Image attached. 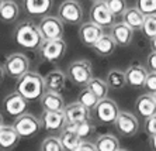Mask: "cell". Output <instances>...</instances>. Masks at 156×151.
Segmentation results:
<instances>
[{
  "label": "cell",
  "instance_id": "obj_34",
  "mask_svg": "<svg viewBox=\"0 0 156 151\" xmlns=\"http://www.w3.org/2000/svg\"><path fill=\"white\" fill-rule=\"evenodd\" d=\"M107 7L113 13L114 17H121L124 11L127 10V0H104Z\"/></svg>",
  "mask_w": 156,
  "mask_h": 151
},
{
  "label": "cell",
  "instance_id": "obj_9",
  "mask_svg": "<svg viewBox=\"0 0 156 151\" xmlns=\"http://www.w3.org/2000/svg\"><path fill=\"white\" fill-rule=\"evenodd\" d=\"M93 112L96 113V117L104 124H114L118 114H120L118 105L115 103V100L110 99V98H104V99L98 100Z\"/></svg>",
  "mask_w": 156,
  "mask_h": 151
},
{
  "label": "cell",
  "instance_id": "obj_21",
  "mask_svg": "<svg viewBox=\"0 0 156 151\" xmlns=\"http://www.w3.org/2000/svg\"><path fill=\"white\" fill-rule=\"evenodd\" d=\"M44 81H45V89H47V90L61 93L62 89H65V86H66L68 76H66V74L63 71L54 69V71H49V72L44 76Z\"/></svg>",
  "mask_w": 156,
  "mask_h": 151
},
{
  "label": "cell",
  "instance_id": "obj_11",
  "mask_svg": "<svg viewBox=\"0 0 156 151\" xmlns=\"http://www.w3.org/2000/svg\"><path fill=\"white\" fill-rule=\"evenodd\" d=\"M114 19L115 17L107 7L104 0L94 2L90 7V21L96 23L97 26L103 27V28H110L114 24Z\"/></svg>",
  "mask_w": 156,
  "mask_h": 151
},
{
  "label": "cell",
  "instance_id": "obj_3",
  "mask_svg": "<svg viewBox=\"0 0 156 151\" xmlns=\"http://www.w3.org/2000/svg\"><path fill=\"white\" fill-rule=\"evenodd\" d=\"M66 76L76 86H86L93 78V68L89 59H76L68 65Z\"/></svg>",
  "mask_w": 156,
  "mask_h": 151
},
{
  "label": "cell",
  "instance_id": "obj_22",
  "mask_svg": "<svg viewBox=\"0 0 156 151\" xmlns=\"http://www.w3.org/2000/svg\"><path fill=\"white\" fill-rule=\"evenodd\" d=\"M40 102L44 110H51V112L63 110L66 106L65 100H63L61 93L52 92V90H45V93L41 96Z\"/></svg>",
  "mask_w": 156,
  "mask_h": 151
},
{
  "label": "cell",
  "instance_id": "obj_29",
  "mask_svg": "<svg viewBox=\"0 0 156 151\" xmlns=\"http://www.w3.org/2000/svg\"><path fill=\"white\" fill-rule=\"evenodd\" d=\"M86 88H89L91 90V92L94 93L96 96H97V99H104V98H107V95H108V85H107V82L104 81V79H100V78H91L90 81H89V83L86 85Z\"/></svg>",
  "mask_w": 156,
  "mask_h": 151
},
{
  "label": "cell",
  "instance_id": "obj_27",
  "mask_svg": "<svg viewBox=\"0 0 156 151\" xmlns=\"http://www.w3.org/2000/svg\"><path fill=\"white\" fill-rule=\"evenodd\" d=\"M94 145L97 151H117L120 148V141L113 134H100L94 140Z\"/></svg>",
  "mask_w": 156,
  "mask_h": 151
},
{
  "label": "cell",
  "instance_id": "obj_10",
  "mask_svg": "<svg viewBox=\"0 0 156 151\" xmlns=\"http://www.w3.org/2000/svg\"><path fill=\"white\" fill-rule=\"evenodd\" d=\"M41 124H42V129L45 131L52 133V134H59L62 131V129L68 124L65 112L44 110L42 114H41Z\"/></svg>",
  "mask_w": 156,
  "mask_h": 151
},
{
  "label": "cell",
  "instance_id": "obj_25",
  "mask_svg": "<svg viewBox=\"0 0 156 151\" xmlns=\"http://www.w3.org/2000/svg\"><path fill=\"white\" fill-rule=\"evenodd\" d=\"M93 51L100 57H108L111 54H114L117 48V44L114 38L110 35V34H103L101 37L96 41V44L93 45Z\"/></svg>",
  "mask_w": 156,
  "mask_h": 151
},
{
  "label": "cell",
  "instance_id": "obj_46",
  "mask_svg": "<svg viewBox=\"0 0 156 151\" xmlns=\"http://www.w3.org/2000/svg\"><path fill=\"white\" fill-rule=\"evenodd\" d=\"M153 98H155V102H156V93H155V95H153Z\"/></svg>",
  "mask_w": 156,
  "mask_h": 151
},
{
  "label": "cell",
  "instance_id": "obj_33",
  "mask_svg": "<svg viewBox=\"0 0 156 151\" xmlns=\"http://www.w3.org/2000/svg\"><path fill=\"white\" fill-rule=\"evenodd\" d=\"M41 151H65V150L62 147L59 137L49 136L42 140V143H41Z\"/></svg>",
  "mask_w": 156,
  "mask_h": 151
},
{
  "label": "cell",
  "instance_id": "obj_43",
  "mask_svg": "<svg viewBox=\"0 0 156 151\" xmlns=\"http://www.w3.org/2000/svg\"><path fill=\"white\" fill-rule=\"evenodd\" d=\"M3 123H4V119H3V114L0 113V127L3 126Z\"/></svg>",
  "mask_w": 156,
  "mask_h": 151
},
{
  "label": "cell",
  "instance_id": "obj_4",
  "mask_svg": "<svg viewBox=\"0 0 156 151\" xmlns=\"http://www.w3.org/2000/svg\"><path fill=\"white\" fill-rule=\"evenodd\" d=\"M13 127L16 129V131L18 133V136L21 138H31V137H35L40 133V130L42 129V124H41V119L26 112L21 116L16 117Z\"/></svg>",
  "mask_w": 156,
  "mask_h": 151
},
{
  "label": "cell",
  "instance_id": "obj_12",
  "mask_svg": "<svg viewBox=\"0 0 156 151\" xmlns=\"http://www.w3.org/2000/svg\"><path fill=\"white\" fill-rule=\"evenodd\" d=\"M114 126H115L117 131L124 137L135 136L139 130L138 117L134 113H131V112H120Z\"/></svg>",
  "mask_w": 156,
  "mask_h": 151
},
{
  "label": "cell",
  "instance_id": "obj_13",
  "mask_svg": "<svg viewBox=\"0 0 156 151\" xmlns=\"http://www.w3.org/2000/svg\"><path fill=\"white\" fill-rule=\"evenodd\" d=\"M27 109H28V100L23 98L18 92L9 93L3 99V110L11 117L21 116L27 112Z\"/></svg>",
  "mask_w": 156,
  "mask_h": 151
},
{
  "label": "cell",
  "instance_id": "obj_2",
  "mask_svg": "<svg viewBox=\"0 0 156 151\" xmlns=\"http://www.w3.org/2000/svg\"><path fill=\"white\" fill-rule=\"evenodd\" d=\"M13 38H14L16 44L18 47L28 50V51L40 50V47L44 42V38L40 33L38 26H35L33 21H28V20L18 23L16 26L14 33H13Z\"/></svg>",
  "mask_w": 156,
  "mask_h": 151
},
{
  "label": "cell",
  "instance_id": "obj_23",
  "mask_svg": "<svg viewBox=\"0 0 156 151\" xmlns=\"http://www.w3.org/2000/svg\"><path fill=\"white\" fill-rule=\"evenodd\" d=\"M21 137L13 127V124H3L0 127V148L3 150H13L18 144Z\"/></svg>",
  "mask_w": 156,
  "mask_h": 151
},
{
  "label": "cell",
  "instance_id": "obj_15",
  "mask_svg": "<svg viewBox=\"0 0 156 151\" xmlns=\"http://www.w3.org/2000/svg\"><path fill=\"white\" fill-rule=\"evenodd\" d=\"M134 30L128 27L124 21L114 23L110 27V35L114 38L115 44L120 47H128L134 40Z\"/></svg>",
  "mask_w": 156,
  "mask_h": 151
},
{
  "label": "cell",
  "instance_id": "obj_1",
  "mask_svg": "<svg viewBox=\"0 0 156 151\" xmlns=\"http://www.w3.org/2000/svg\"><path fill=\"white\" fill-rule=\"evenodd\" d=\"M45 81L44 76L35 71H28L23 76L17 78L16 82V92H18L28 102L40 100L45 93Z\"/></svg>",
  "mask_w": 156,
  "mask_h": 151
},
{
  "label": "cell",
  "instance_id": "obj_14",
  "mask_svg": "<svg viewBox=\"0 0 156 151\" xmlns=\"http://www.w3.org/2000/svg\"><path fill=\"white\" fill-rule=\"evenodd\" d=\"M103 27L97 26L96 23L93 21H86V23H82L79 27V40L82 41V44L86 45V47H93L96 44V41L98 38L101 37L104 31H103Z\"/></svg>",
  "mask_w": 156,
  "mask_h": 151
},
{
  "label": "cell",
  "instance_id": "obj_47",
  "mask_svg": "<svg viewBox=\"0 0 156 151\" xmlns=\"http://www.w3.org/2000/svg\"><path fill=\"white\" fill-rule=\"evenodd\" d=\"M91 2H93V3H94V2H98V0H91Z\"/></svg>",
  "mask_w": 156,
  "mask_h": 151
},
{
  "label": "cell",
  "instance_id": "obj_17",
  "mask_svg": "<svg viewBox=\"0 0 156 151\" xmlns=\"http://www.w3.org/2000/svg\"><path fill=\"white\" fill-rule=\"evenodd\" d=\"M63 112H65L68 123H79L87 120V119H91V110L83 106L82 103H79L77 100L73 103L66 105Z\"/></svg>",
  "mask_w": 156,
  "mask_h": 151
},
{
  "label": "cell",
  "instance_id": "obj_30",
  "mask_svg": "<svg viewBox=\"0 0 156 151\" xmlns=\"http://www.w3.org/2000/svg\"><path fill=\"white\" fill-rule=\"evenodd\" d=\"M77 102L82 103L83 106H86L87 109L93 110V109L96 107V105H97L98 99H97V96L91 92L90 89L84 88V89H82V90L79 92V95H77Z\"/></svg>",
  "mask_w": 156,
  "mask_h": 151
},
{
  "label": "cell",
  "instance_id": "obj_39",
  "mask_svg": "<svg viewBox=\"0 0 156 151\" xmlns=\"http://www.w3.org/2000/svg\"><path fill=\"white\" fill-rule=\"evenodd\" d=\"M73 151H97V150H96L94 143H90V141H84L83 140Z\"/></svg>",
  "mask_w": 156,
  "mask_h": 151
},
{
  "label": "cell",
  "instance_id": "obj_41",
  "mask_svg": "<svg viewBox=\"0 0 156 151\" xmlns=\"http://www.w3.org/2000/svg\"><path fill=\"white\" fill-rule=\"evenodd\" d=\"M4 75H6V72H4V68H3V65H0V83L3 82Z\"/></svg>",
  "mask_w": 156,
  "mask_h": 151
},
{
  "label": "cell",
  "instance_id": "obj_20",
  "mask_svg": "<svg viewBox=\"0 0 156 151\" xmlns=\"http://www.w3.org/2000/svg\"><path fill=\"white\" fill-rule=\"evenodd\" d=\"M135 112L139 117L148 119L156 113V102L152 93H144L135 102Z\"/></svg>",
  "mask_w": 156,
  "mask_h": 151
},
{
  "label": "cell",
  "instance_id": "obj_24",
  "mask_svg": "<svg viewBox=\"0 0 156 151\" xmlns=\"http://www.w3.org/2000/svg\"><path fill=\"white\" fill-rule=\"evenodd\" d=\"M121 17H122V21L134 31H139L144 26V21H145V14H142L135 6L134 7H127V10L124 11V14Z\"/></svg>",
  "mask_w": 156,
  "mask_h": 151
},
{
  "label": "cell",
  "instance_id": "obj_26",
  "mask_svg": "<svg viewBox=\"0 0 156 151\" xmlns=\"http://www.w3.org/2000/svg\"><path fill=\"white\" fill-rule=\"evenodd\" d=\"M18 14H20V7L14 0H4L0 9V21L7 24L14 23L18 19Z\"/></svg>",
  "mask_w": 156,
  "mask_h": 151
},
{
  "label": "cell",
  "instance_id": "obj_16",
  "mask_svg": "<svg viewBox=\"0 0 156 151\" xmlns=\"http://www.w3.org/2000/svg\"><path fill=\"white\" fill-rule=\"evenodd\" d=\"M149 71L146 69L145 65L141 64H132L125 71V79H127V85L131 88H144L145 85V79L148 76Z\"/></svg>",
  "mask_w": 156,
  "mask_h": 151
},
{
  "label": "cell",
  "instance_id": "obj_37",
  "mask_svg": "<svg viewBox=\"0 0 156 151\" xmlns=\"http://www.w3.org/2000/svg\"><path fill=\"white\" fill-rule=\"evenodd\" d=\"M144 130L148 136H153L156 134V113L151 117L145 119V126H144Z\"/></svg>",
  "mask_w": 156,
  "mask_h": 151
},
{
  "label": "cell",
  "instance_id": "obj_7",
  "mask_svg": "<svg viewBox=\"0 0 156 151\" xmlns=\"http://www.w3.org/2000/svg\"><path fill=\"white\" fill-rule=\"evenodd\" d=\"M68 50V44L63 38H58V40H45L42 45L40 47V52L44 61H47L49 64L59 62L66 54Z\"/></svg>",
  "mask_w": 156,
  "mask_h": 151
},
{
  "label": "cell",
  "instance_id": "obj_6",
  "mask_svg": "<svg viewBox=\"0 0 156 151\" xmlns=\"http://www.w3.org/2000/svg\"><path fill=\"white\" fill-rule=\"evenodd\" d=\"M58 17L63 24H80L83 20V7L77 0H63L58 7Z\"/></svg>",
  "mask_w": 156,
  "mask_h": 151
},
{
  "label": "cell",
  "instance_id": "obj_42",
  "mask_svg": "<svg viewBox=\"0 0 156 151\" xmlns=\"http://www.w3.org/2000/svg\"><path fill=\"white\" fill-rule=\"evenodd\" d=\"M151 50L156 52V37H153L152 40H151Z\"/></svg>",
  "mask_w": 156,
  "mask_h": 151
},
{
  "label": "cell",
  "instance_id": "obj_36",
  "mask_svg": "<svg viewBox=\"0 0 156 151\" xmlns=\"http://www.w3.org/2000/svg\"><path fill=\"white\" fill-rule=\"evenodd\" d=\"M145 90L148 93H156V72H148V76L145 79V85H144Z\"/></svg>",
  "mask_w": 156,
  "mask_h": 151
},
{
  "label": "cell",
  "instance_id": "obj_45",
  "mask_svg": "<svg viewBox=\"0 0 156 151\" xmlns=\"http://www.w3.org/2000/svg\"><path fill=\"white\" fill-rule=\"evenodd\" d=\"M3 2H4V0H0V9H2V4H3Z\"/></svg>",
  "mask_w": 156,
  "mask_h": 151
},
{
  "label": "cell",
  "instance_id": "obj_28",
  "mask_svg": "<svg viewBox=\"0 0 156 151\" xmlns=\"http://www.w3.org/2000/svg\"><path fill=\"white\" fill-rule=\"evenodd\" d=\"M105 82L110 89L113 90H120L127 85V79H125V72L120 69H111L105 76Z\"/></svg>",
  "mask_w": 156,
  "mask_h": 151
},
{
  "label": "cell",
  "instance_id": "obj_5",
  "mask_svg": "<svg viewBox=\"0 0 156 151\" xmlns=\"http://www.w3.org/2000/svg\"><path fill=\"white\" fill-rule=\"evenodd\" d=\"M3 68L6 75L17 79L30 71V58L23 52H13L4 59Z\"/></svg>",
  "mask_w": 156,
  "mask_h": 151
},
{
  "label": "cell",
  "instance_id": "obj_31",
  "mask_svg": "<svg viewBox=\"0 0 156 151\" xmlns=\"http://www.w3.org/2000/svg\"><path fill=\"white\" fill-rule=\"evenodd\" d=\"M75 129H76L77 136L84 140L87 137H90L93 133L96 131V126L93 124L91 119H87V120H83V122H79V123H75Z\"/></svg>",
  "mask_w": 156,
  "mask_h": 151
},
{
  "label": "cell",
  "instance_id": "obj_8",
  "mask_svg": "<svg viewBox=\"0 0 156 151\" xmlns=\"http://www.w3.org/2000/svg\"><path fill=\"white\" fill-rule=\"evenodd\" d=\"M40 33L42 35L44 41L45 40H58L63 38V21L58 16H44L38 24Z\"/></svg>",
  "mask_w": 156,
  "mask_h": 151
},
{
  "label": "cell",
  "instance_id": "obj_19",
  "mask_svg": "<svg viewBox=\"0 0 156 151\" xmlns=\"http://www.w3.org/2000/svg\"><path fill=\"white\" fill-rule=\"evenodd\" d=\"M59 140L65 151H73L75 148L82 143V138L77 136L76 129H75V123H68V124L62 129V131L59 133Z\"/></svg>",
  "mask_w": 156,
  "mask_h": 151
},
{
  "label": "cell",
  "instance_id": "obj_35",
  "mask_svg": "<svg viewBox=\"0 0 156 151\" xmlns=\"http://www.w3.org/2000/svg\"><path fill=\"white\" fill-rule=\"evenodd\" d=\"M135 7L145 16L156 14V0H135Z\"/></svg>",
  "mask_w": 156,
  "mask_h": 151
},
{
  "label": "cell",
  "instance_id": "obj_38",
  "mask_svg": "<svg viewBox=\"0 0 156 151\" xmlns=\"http://www.w3.org/2000/svg\"><path fill=\"white\" fill-rule=\"evenodd\" d=\"M146 69L149 72H156V52L152 51L146 57Z\"/></svg>",
  "mask_w": 156,
  "mask_h": 151
},
{
  "label": "cell",
  "instance_id": "obj_18",
  "mask_svg": "<svg viewBox=\"0 0 156 151\" xmlns=\"http://www.w3.org/2000/svg\"><path fill=\"white\" fill-rule=\"evenodd\" d=\"M23 6L27 14L33 17H44L52 10L54 0H24Z\"/></svg>",
  "mask_w": 156,
  "mask_h": 151
},
{
  "label": "cell",
  "instance_id": "obj_40",
  "mask_svg": "<svg viewBox=\"0 0 156 151\" xmlns=\"http://www.w3.org/2000/svg\"><path fill=\"white\" fill-rule=\"evenodd\" d=\"M149 147L152 151H156V134L149 136Z\"/></svg>",
  "mask_w": 156,
  "mask_h": 151
},
{
  "label": "cell",
  "instance_id": "obj_32",
  "mask_svg": "<svg viewBox=\"0 0 156 151\" xmlns=\"http://www.w3.org/2000/svg\"><path fill=\"white\" fill-rule=\"evenodd\" d=\"M141 31L149 40L156 37V14L145 16V21H144V26H142Z\"/></svg>",
  "mask_w": 156,
  "mask_h": 151
},
{
  "label": "cell",
  "instance_id": "obj_44",
  "mask_svg": "<svg viewBox=\"0 0 156 151\" xmlns=\"http://www.w3.org/2000/svg\"><path fill=\"white\" fill-rule=\"evenodd\" d=\"M117 151H128V150H124V148H118Z\"/></svg>",
  "mask_w": 156,
  "mask_h": 151
}]
</instances>
